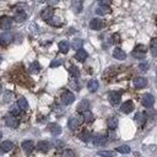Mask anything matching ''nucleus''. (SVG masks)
<instances>
[{"mask_svg": "<svg viewBox=\"0 0 157 157\" xmlns=\"http://www.w3.org/2000/svg\"><path fill=\"white\" fill-rule=\"evenodd\" d=\"M60 100H61V103L64 106H69V104H71L75 101V95L73 92H70V91H64L61 93Z\"/></svg>", "mask_w": 157, "mask_h": 157, "instance_id": "1", "label": "nucleus"}, {"mask_svg": "<svg viewBox=\"0 0 157 157\" xmlns=\"http://www.w3.org/2000/svg\"><path fill=\"white\" fill-rule=\"evenodd\" d=\"M98 81L97 80H90L88 84H87V88L90 92H96L98 90Z\"/></svg>", "mask_w": 157, "mask_h": 157, "instance_id": "21", "label": "nucleus"}, {"mask_svg": "<svg viewBox=\"0 0 157 157\" xmlns=\"http://www.w3.org/2000/svg\"><path fill=\"white\" fill-rule=\"evenodd\" d=\"M80 139H81L84 142H88V141L92 139V135H91V133H90V131L85 130V131H82V133H81V135H80Z\"/></svg>", "mask_w": 157, "mask_h": 157, "instance_id": "28", "label": "nucleus"}, {"mask_svg": "<svg viewBox=\"0 0 157 157\" xmlns=\"http://www.w3.org/2000/svg\"><path fill=\"white\" fill-rule=\"evenodd\" d=\"M37 150L41 151V152H47L49 150V142H47V141H39L37 144Z\"/></svg>", "mask_w": 157, "mask_h": 157, "instance_id": "25", "label": "nucleus"}, {"mask_svg": "<svg viewBox=\"0 0 157 157\" xmlns=\"http://www.w3.org/2000/svg\"><path fill=\"white\" fill-rule=\"evenodd\" d=\"M98 156H101V157H114V152L113 151H100Z\"/></svg>", "mask_w": 157, "mask_h": 157, "instance_id": "36", "label": "nucleus"}, {"mask_svg": "<svg viewBox=\"0 0 157 157\" xmlns=\"http://www.w3.org/2000/svg\"><path fill=\"white\" fill-rule=\"evenodd\" d=\"M156 25H157V21H156Z\"/></svg>", "mask_w": 157, "mask_h": 157, "instance_id": "48", "label": "nucleus"}, {"mask_svg": "<svg viewBox=\"0 0 157 157\" xmlns=\"http://www.w3.org/2000/svg\"><path fill=\"white\" fill-rule=\"evenodd\" d=\"M69 71H70V75L74 76V77H79V76H80V70H79V68L75 67V65H71L70 69H69Z\"/></svg>", "mask_w": 157, "mask_h": 157, "instance_id": "33", "label": "nucleus"}, {"mask_svg": "<svg viewBox=\"0 0 157 157\" xmlns=\"http://www.w3.org/2000/svg\"><path fill=\"white\" fill-rule=\"evenodd\" d=\"M74 10H75V12H80L82 10V6H81V3L80 2L74 3Z\"/></svg>", "mask_w": 157, "mask_h": 157, "instance_id": "39", "label": "nucleus"}, {"mask_svg": "<svg viewBox=\"0 0 157 157\" xmlns=\"http://www.w3.org/2000/svg\"><path fill=\"white\" fill-rule=\"evenodd\" d=\"M134 86L136 88H144L146 85H147V80L145 77H135L134 81H133Z\"/></svg>", "mask_w": 157, "mask_h": 157, "instance_id": "13", "label": "nucleus"}, {"mask_svg": "<svg viewBox=\"0 0 157 157\" xmlns=\"http://www.w3.org/2000/svg\"><path fill=\"white\" fill-rule=\"evenodd\" d=\"M12 41H14V36L11 33H9V32H5V33L0 35V44L2 46H8Z\"/></svg>", "mask_w": 157, "mask_h": 157, "instance_id": "7", "label": "nucleus"}, {"mask_svg": "<svg viewBox=\"0 0 157 157\" xmlns=\"http://www.w3.org/2000/svg\"><path fill=\"white\" fill-rule=\"evenodd\" d=\"M88 108H90V102H88L87 100H82V101L77 104V111L81 112V113L88 111Z\"/></svg>", "mask_w": 157, "mask_h": 157, "instance_id": "19", "label": "nucleus"}, {"mask_svg": "<svg viewBox=\"0 0 157 157\" xmlns=\"http://www.w3.org/2000/svg\"><path fill=\"white\" fill-rule=\"evenodd\" d=\"M107 124H108V128H109V129L114 130V129L118 127V119H117V118H109L108 121H107Z\"/></svg>", "mask_w": 157, "mask_h": 157, "instance_id": "27", "label": "nucleus"}, {"mask_svg": "<svg viewBox=\"0 0 157 157\" xmlns=\"http://www.w3.org/2000/svg\"><path fill=\"white\" fill-rule=\"evenodd\" d=\"M150 49H151V54H152L155 58H157V39H156V38H153V39L151 41Z\"/></svg>", "mask_w": 157, "mask_h": 157, "instance_id": "26", "label": "nucleus"}, {"mask_svg": "<svg viewBox=\"0 0 157 157\" xmlns=\"http://www.w3.org/2000/svg\"><path fill=\"white\" fill-rule=\"evenodd\" d=\"M26 19H27V14L25 11H17L15 14V17H14V20L16 22H23Z\"/></svg>", "mask_w": 157, "mask_h": 157, "instance_id": "22", "label": "nucleus"}, {"mask_svg": "<svg viewBox=\"0 0 157 157\" xmlns=\"http://www.w3.org/2000/svg\"><path fill=\"white\" fill-rule=\"evenodd\" d=\"M2 136H3V134H2V133H0V139H2Z\"/></svg>", "mask_w": 157, "mask_h": 157, "instance_id": "46", "label": "nucleus"}, {"mask_svg": "<svg viewBox=\"0 0 157 157\" xmlns=\"http://www.w3.org/2000/svg\"><path fill=\"white\" fill-rule=\"evenodd\" d=\"M106 140H107V138H106V135H103V134H97V135H95V136L92 138L93 145H96V146H102V145H104V144H106Z\"/></svg>", "mask_w": 157, "mask_h": 157, "instance_id": "11", "label": "nucleus"}, {"mask_svg": "<svg viewBox=\"0 0 157 157\" xmlns=\"http://www.w3.org/2000/svg\"><path fill=\"white\" fill-rule=\"evenodd\" d=\"M141 103H142L144 107L151 108L155 103V97L152 95H150V93H145V95L141 97Z\"/></svg>", "mask_w": 157, "mask_h": 157, "instance_id": "3", "label": "nucleus"}, {"mask_svg": "<svg viewBox=\"0 0 157 157\" xmlns=\"http://www.w3.org/2000/svg\"><path fill=\"white\" fill-rule=\"evenodd\" d=\"M120 111L125 114H129L130 112L134 111V103L133 101H127V102H124L121 106H120Z\"/></svg>", "mask_w": 157, "mask_h": 157, "instance_id": "10", "label": "nucleus"}, {"mask_svg": "<svg viewBox=\"0 0 157 157\" xmlns=\"http://www.w3.org/2000/svg\"><path fill=\"white\" fill-rule=\"evenodd\" d=\"M69 49H70V44H69L68 41H61V42H59V50H60L61 53L67 54V53L69 52Z\"/></svg>", "mask_w": 157, "mask_h": 157, "instance_id": "20", "label": "nucleus"}, {"mask_svg": "<svg viewBox=\"0 0 157 157\" xmlns=\"http://www.w3.org/2000/svg\"><path fill=\"white\" fill-rule=\"evenodd\" d=\"M133 56L136 58V59H144L146 56V48L142 46V44H139L135 47V49L133 50Z\"/></svg>", "mask_w": 157, "mask_h": 157, "instance_id": "2", "label": "nucleus"}, {"mask_svg": "<svg viewBox=\"0 0 157 157\" xmlns=\"http://www.w3.org/2000/svg\"><path fill=\"white\" fill-rule=\"evenodd\" d=\"M3 153H5V151L3 150V147H2V146H0V156H2Z\"/></svg>", "mask_w": 157, "mask_h": 157, "instance_id": "43", "label": "nucleus"}, {"mask_svg": "<svg viewBox=\"0 0 157 157\" xmlns=\"http://www.w3.org/2000/svg\"><path fill=\"white\" fill-rule=\"evenodd\" d=\"M82 118H84V120H85L86 123H91V121L93 120V114H92L90 111H86V112L82 113Z\"/></svg>", "mask_w": 157, "mask_h": 157, "instance_id": "30", "label": "nucleus"}, {"mask_svg": "<svg viewBox=\"0 0 157 157\" xmlns=\"http://www.w3.org/2000/svg\"><path fill=\"white\" fill-rule=\"evenodd\" d=\"M61 157H75V152L73 150H70V148H67V150L63 151Z\"/></svg>", "mask_w": 157, "mask_h": 157, "instance_id": "35", "label": "nucleus"}, {"mask_svg": "<svg viewBox=\"0 0 157 157\" xmlns=\"http://www.w3.org/2000/svg\"><path fill=\"white\" fill-rule=\"evenodd\" d=\"M82 44H84V41H82V39H80V38H77V39H74V42H73V48L79 50V49H81Z\"/></svg>", "mask_w": 157, "mask_h": 157, "instance_id": "34", "label": "nucleus"}, {"mask_svg": "<svg viewBox=\"0 0 157 157\" xmlns=\"http://www.w3.org/2000/svg\"><path fill=\"white\" fill-rule=\"evenodd\" d=\"M61 64H63V60L55 59V60H53V61L50 63V68H56V67H59V65H61Z\"/></svg>", "mask_w": 157, "mask_h": 157, "instance_id": "38", "label": "nucleus"}, {"mask_svg": "<svg viewBox=\"0 0 157 157\" xmlns=\"http://www.w3.org/2000/svg\"><path fill=\"white\" fill-rule=\"evenodd\" d=\"M0 61H2V58H0Z\"/></svg>", "mask_w": 157, "mask_h": 157, "instance_id": "47", "label": "nucleus"}, {"mask_svg": "<svg viewBox=\"0 0 157 157\" xmlns=\"http://www.w3.org/2000/svg\"><path fill=\"white\" fill-rule=\"evenodd\" d=\"M21 146H22V150L26 153H31L35 148V142L32 140H25V141H22Z\"/></svg>", "mask_w": 157, "mask_h": 157, "instance_id": "9", "label": "nucleus"}, {"mask_svg": "<svg viewBox=\"0 0 157 157\" xmlns=\"http://www.w3.org/2000/svg\"><path fill=\"white\" fill-rule=\"evenodd\" d=\"M117 151L119 152V153H124V155H127V153H130V147L128 146V145H121V146H119L118 148H117Z\"/></svg>", "mask_w": 157, "mask_h": 157, "instance_id": "31", "label": "nucleus"}, {"mask_svg": "<svg viewBox=\"0 0 157 157\" xmlns=\"http://www.w3.org/2000/svg\"><path fill=\"white\" fill-rule=\"evenodd\" d=\"M113 56L115 59H118V60H124L125 58H127V53H125L123 49H120V48H115L114 52H113Z\"/></svg>", "mask_w": 157, "mask_h": 157, "instance_id": "15", "label": "nucleus"}, {"mask_svg": "<svg viewBox=\"0 0 157 157\" xmlns=\"http://www.w3.org/2000/svg\"><path fill=\"white\" fill-rule=\"evenodd\" d=\"M103 27H104V21L101 20V19H93V20H91V22H90V28H91V29L98 31V29H102Z\"/></svg>", "mask_w": 157, "mask_h": 157, "instance_id": "5", "label": "nucleus"}, {"mask_svg": "<svg viewBox=\"0 0 157 157\" xmlns=\"http://www.w3.org/2000/svg\"><path fill=\"white\" fill-rule=\"evenodd\" d=\"M11 26H12V20H11L10 17L3 16L2 19H0V28H2V29L6 31V29H9Z\"/></svg>", "mask_w": 157, "mask_h": 157, "instance_id": "8", "label": "nucleus"}, {"mask_svg": "<svg viewBox=\"0 0 157 157\" xmlns=\"http://www.w3.org/2000/svg\"><path fill=\"white\" fill-rule=\"evenodd\" d=\"M111 11V9L108 8V5H101L100 8H97V10H96V12L98 14V15H104V14H107V12H109Z\"/></svg>", "mask_w": 157, "mask_h": 157, "instance_id": "29", "label": "nucleus"}, {"mask_svg": "<svg viewBox=\"0 0 157 157\" xmlns=\"http://www.w3.org/2000/svg\"><path fill=\"white\" fill-rule=\"evenodd\" d=\"M139 68H140V70H142V71H147V69L150 68V65L147 64V63H141V64L139 65Z\"/></svg>", "mask_w": 157, "mask_h": 157, "instance_id": "40", "label": "nucleus"}, {"mask_svg": "<svg viewBox=\"0 0 157 157\" xmlns=\"http://www.w3.org/2000/svg\"><path fill=\"white\" fill-rule=\"evenodd\" d=\"M2 147H3V150H4L5 152H10V151H12V150H14L15 145H14V142H11V141L6 140V141H4V142L2 144Z\"/></svg>", "mask_w": 157, "mask_h": 157, "instance_id": "24", "label": "nucleus"}, {"mask_svg": "<svg viewBox=\"0 0 157 157\" xmlns=\"http://www.w3.org/2000/svg\"><path fill=\"white\" fill-rule=\"evenodd\" d=\"M87 52L85 50V49H79L77 52H76V54H75V59L77 60V61H85L86 59H87Z\"/></svg>", "mask_w": 157, "mask_h": 157, "instance_id": "16", "label": "nucleus"}, {"mask_svg": "<svg viewBox=\"0 0 157 157\" xmlns=\"http://www.w3.org/2000/svg\"><path fill=\"white\" fill-rule=\"evenodd\" d=\"M98 3L101 5H109L112 3V0H98Z\"/></svg>", "mask_w": 157, "mask_h": 157, "instance_id": "42", "label": "nucleus"}, {"mask_svg": "<svg viewBox=\"0 0 157 157\" xmlns=\"http://www.w3.org/2000/svg\"><path fill=\"white\" fill-rule=\"evenodd\" d=\"M31 73H33V74H37L39 70H41V67L38 64V61H33L32 64H31V68H29Z\"/></svg>", "mask_w": 157, "mask_h": 157, "instance_id": "32", "label": "nucleus"}, {"mask_svg": "<svg viewBox=\"0 0 157 157\" xmlns=\"http://www.w3.org/2000/svg\"><path fill=\"white\" fill-rule=\"evenodd\" d=\"M156 74H157V73H156Z\"/></svg>", "mask_w": 157, "mask_h": 157, "instance_id": "49", "label": "nucleus"}, {"mask_svg": "<svg viewBox=\"0 0 157 157\" xmlns=\"http://www.w3.org/2000/svg\"><path fill=\"white\" fill-rule=\"evenodd\" d=\"M68 125H69V128H70L71 130L77 129V128H79V125H80V120H79V118H76V117H71V118L69 119V121H68Z\"/></svg>", "mask_w": 157, "mask_h": 157, "instance_id": "17", "label": "nucleus"}, {"mask_svg": "<svg viewBox=\"0 0 157 157\" xmlns=\"http://www.w3.org/2000/svg\"><path fill=\"white\" fill-rule=\"evenodd\" d=\"M41 16H42V19L44 20V21H50L52 19H53V9L52 8H47V9H44L43 11H42V14H41Z\"/></svg>", "mask_w": 157, "mask_h": 157, "instance_id": "12", "label": "nucleus"}, {"mask_svg": "<svg viewBox=\"0 0 157 157\" xmlns=\"http://www.w3.org/2000/svg\"><path fill=\"white\" fill-rule=\"evenodd\" d=\"M17 106H19V108L22 109V111H27V109H28V102H27V100H26L25 97H20V98H19Z\"/></svg>", "mask_w": 157, "mask_h": 157, "instance_id": "23", "label": "nucleus"}, {"mask_svg": "<svg viewBox=\"0 0 157 157\" xmlns=\"http://www.w3.org/2000/svg\"><path fill=\"white\" fill-rule=\"evenodd\" d=\"M2 91H3V87H2V85H0V95H2Z\"/></svg>", "mask_w": 157, "mask_h": 157, "instance_id": "44", "label": "nucleus"}, {"mask_svg": "<svg viewBox=\"0 0 157 157\" xmlns=\"http://www.w3.org/2000/svg\"><path fill=\"white\" fill-rule=\"evenodd\" d=\"M12 97H14L12 92H10V91H6V92H5V96H4V101H5V102H10V101L12 100Z\"/></svg>", "mask_w": 157, "mask_h": 157, "instance_id": "37", "label": "nucleus"}, {"mask_svg": "<svg viewBox=\"0 0 157 157\" xmlns=\"http://www.w3.org/2000/svg\"><path fill=\"white\" fill-rule=\"evenodd\" d=\"M134 120H135V123H136L138 125H144L145 121H146V114H145L144 112H139V113L135 114Z\"/></svg>", "mask_w": 157, "mask_h": 157, "instance_id": "14", "label": "nucleus"}, {"mask_svg": "<svg viewBox=\"0 0 157 157\" xmlns=\"http://www.w3.org/2000/svg\"><path fill=\"white\" fill-rule=\"evenodd\" d=\"M38 2H39V3H44V2H46V0H38Z\"/></svg>", "mask_w": 157, "mask_h": 157, "instance_id": "45", "label": "nucleus"}, {"mask_svg": "<svg viewBox=\"0 0 157 157\" xmlns=\"http://www.w3.org/2000/svg\"><path fill=\"white\" fill-rule=\"evenodd\" d=\"M48 129H49V131L53 134V135H59V134H61V127L60 125H58V124H50L49 127H48Z\"/></svg>", "mask_w": 157, "mask_h": 157, "instance_id": "18", "label": "nucleus"}, {"mask_svg": "<svg viewBox=\"0 0 157 157\" xmlns=\"http://www.w3.org/2000/svg\"><path fill=\"white\" fill-rule=\"evenodd\" d=\"M5 124L10 128H17L20 121L15 115H6L5 117Z\"/></svg>", "mask_w": 157, "mask_h": 157, "instance_id": "6", "label": "nucleus"}, {"mask_svg": "<svg viewBox=\"0 0 157 157\" xmlns=\"http://www.w3.org/2000/svg\"><path fill=\"white\" fill-rule=\"evenodd\" d=\"M19 109H20L19 106H17V107H11V109H10V111H11V115H17L19 112H20Z\"/></svg>", "mask_w": 157, "mask_h": 157, "instance_id": "41", "label": "nucleus"}, {"mask_svg": "<svg viewBox=\"0 0 157 157\" xmlns=\"http://www.w3.org/2000/svg\"><path fill=\"white\" fill-rule=\"evenodd\" d=\"M120 98H121L120 93L117 92V91H112L109 95H108V100H109V103L112 106H118L120 103Z\"/></svg>", "mask_w": 157, "mask_h": 157, "instance_id": "4", "label": "nucleus"}]
</instances>
